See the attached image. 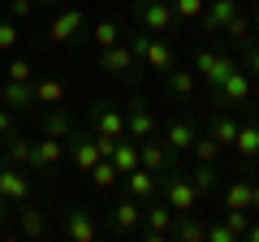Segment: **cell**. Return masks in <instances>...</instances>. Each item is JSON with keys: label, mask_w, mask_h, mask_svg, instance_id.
Here are the masks:
<instances>
[{"label": "cell", "mask_w": 259, "mask_h": 242, "mask_svg": "<svg viewBox=\"0 0 259 242\" xmlns=\"http://www.w3.org/2000/svg\"><path fill=\"white\" fill-rule=\"evenodd\" d=\"M250 95H255V78L238 65V69H233V74L212 91V104H216V108H225V112H238V108H246V104H250Z\"/></svg>", "instance_id": "1"}, {"label": "cell", "mask_w": 259, "mask_h": 242, "mask_svg": "<svg viewBox=\"0 0 259 242\" xmlns=\"http://www.w3.org/2000/svg\"><path fill=\"white\" fill-rule=\"evenodd\" d=\"M156 190H160V199H164L173 212H194V208H199V190H194V182L186 173H173V169H168V177H160Z\"/></svg>", "instance_id": "2"}, {"label": "cell", "mask_w": 259, "mask_h": 242, "mask_svg": "<svg viewBox=\"0 0 259 242\" xmlns=\"http://www.w3.org/2000/svg\"><path fill=\"white\" fill-rule=\"evenodd\" d=\"M233 69H238V61H233V56H221V52H212V48H199V52H194V78H199V83H207L212 91L233 74Z\"/></svg>", "instance_id": "3"}, {"label": "cell", "mask_w": 259, "mask_h": 242, "mask_svg": "<svg viewBox=\"0 0 259 242\" xmlns=\"http://www.w3.org/2000/svg\"><path fill=\"white\" fill-rule=\"evenodd\" d=\"M173 216L177 212L164 204V199H147V204H143V221H139L143 238H147V242H164L168 229H173Z\"/></svg>", "instance_id": "4"}, {"label": "cell", "mask_w": 259, "mask_h": 242, "mask_svg": "<svg viewBox=\"0 0 259 242\" xmlns=\"http://www.w3.org/2000/svg\"><path fill=\"white\" fill-rule=\"evenodd\" d=\"M134 18H139V30H147V35H168L177 26L168 0H143V5H134Z\"/></svg>", "instance_id": "5"}, {"label": "cell", "mask_w": 259, "mask_h": 242, "mask_svg": "<svg viewBox=\"0 0 259 242\" xmlns=\"http://www.w3.org/2000/svg\"><path fill=\"white\" fill-rule=\"evenodd\" d=\"M151 134H156V108H151L143 95H134L130 108H125V139L143 143V139H151Z\"/></svg>", "instance_id": "6"}, {"label": "cell", "mask_w": 259, "mask_h": 242, "mask_svg": "<svg viewBox=\"0 0 259 242\" xmlns=\"http://www.w3.org/2000/svg\"><path fill=\"white\" fill-rule=\"evenodd\" d=\"M100 69H104V74H112V78H134V74H139V56L130 52L125 35H121V44L100 48Z\"/></svg>", "instance_id": "7"}, {"label": "cell", "mask_w": 259, "mask_h": 242, "mask_svg": "<svg viewBox=\"0 0 259 242\" xmlns=\"http://www.w3.org/2000/svg\"><path fill=\"white\" fill-rule=\"evenodd\" d=\"M35 195V182H30V173L22 165H0V199H9V204H22V199Z\"/></svg>", "instance_id": "8"}, {"label": "cell", "mask_w": 259, "mask_h": 242, "mask_svg": "<svg viewBox=\"0 0 259 242\" xmlns=\"http://www.w3.org/2000/svg\"><path fill=\"white\" fill-rule=\"evenodd\" d=\"M91 126H95V134H108V139H125V112H121L117 104H108V100L91 104Z\"/></svg>", "instance_id": "9"}, {"label": "cell", "mask_w": 259, "mask_h": 242, "mask_svg": "<svg viewBox=\"0 0 259 242\" xmlns=\"http://www.w3.org/2000/svg\"><path fill=\"white\" fill-rule=\"evenodd\" d=\"M238 9H242V0H207L203 13H199V26H203V35H221L225 22H229Z\"/></svg>", "instance_id": "10"}, {"label": "cell", "mask_w": 259, "mask_h": 242, "mask_svg": "<svg viewBox=\"0 0 259 242\" xmlns=\"http://www.w3.org/2000/svg\"><path fill=\"white\" fill-rule=\"evenodd\" d=\"M82 22H87L82 9H61L52 22H48V39H52V44H69V39L82 35Z\"/></svg>", "instance_id": "11"}, {"label": "cell", "mask_w": 259, "mask_h": 242, "mask_svg": "<svg viewBox=\"0 0 259 242\" xmlns=\"http://www.w3.org/2000/svg\"><path fill=\"white\" fill-rule=\"evenodd\" d=\"M65 233H69L74 242H95V238H100L95 212H91V208H69V212H65Z\"/></svg>", "instance_id": "12"}, {"label": "cell", "mask_w": 259, "mask_h": 242, "mask_svg": "<svg viewBox=\"0 0 259 242\" xmlns=\"http://www.w3.org/2000/svg\"><path fill=\"white\" fill-rule=\"evenodd\" d=\"M139 165L151 169V173H168V169H173V151L164 147V139H156V134H151V139L139 143Z\"/></svg>", "instance_id": "13"}, {"label": "cell", "mask_w": 259, "mask_h": 242, "mask_svg": "<svg viewBox=\"0 0 259 242\" xmlns=\"http://www.w3.org/2000/svg\"><path fill=\"white\" fill-rule=\"evenodd\" d=\"M121 182H125V195L130 199H139V204H147V199H156V186H160V173H151V169H130L125 177H121Z\"/></svg>", "instance_id": "14"}, {"label": "cell", "mask_w": 259, "mask_h": 242, "mask_svg": "<svg viewBox=\"0 0 259 242\" xmlns=\"http://www.w3.org/2000/svg\"><path fill=\"white\" fill-rule=\"evenodd\" d=\"M139 61L147 69H156V74H168L173 69V61H177V52H173V44L168 39H147L143 44V52H139Z\"/></svg>", "instance_id": "15"}, {"label": "cell", "mask_w": 259, "mask_h": 242, "mask_svg": "<svg viewBox=\"0 0 259 242\" xmlns=\"http://www.w3.org/2000/svg\"><path fill=\"white\" fill-rule=\"evenodd\" d=\"M13 216H18V233H22V238H44V233H48V216H44V208L30 204V199H22Z\"/></svg>", "instance_id": "16"}, {"label": "cell", "mask_w": 259, "mask_h": 242, "mask_svg": "<svg viewBox=\"0 0 259 242\" xmlns=\"http://www.w3.org/2000/svg\"><path fill=\"white\" fill-rule=\"evenodd\" d=\"M139 221H143V204L139 199H117V204H112V233H121V238H125V233H134L139 229Z\"/></svg>", "instance_id": "17"}, {"label": "cell", "mask_w": 259, "mask_h": 242, "mask_svg": "<svg viewBox=\"0 0 259 242\" xmlns=\"http://www.w3.org/2000/svg\"><path fill=\"white\" fill-rule=\"evenodd\" d=\"M39 130H44L48 139H61V143H69L78 126H74V117H69V112H65L61 104H56V108H48L44 117H39Z\"/></svg>", "instance_id": "18"}, {"label": "cell", "mask_w": 259, "mask_h": 242, "mask_svg": "<svg viewBox=\"0 0 259 242\" xmlns=\"http://www.w3.org/2000/svg\"><path fill=\"white\" fill-rule=\"evenodd\" d=\"M65 160V143L61 139H39V143H30V165L26 169H52V165H61Z\"/></svg>", "instance_id": "19"}, {"label": "cell", "mask_w": 259, "mask_h": 242, "mask_svg": "<svg viewBox=\"0 0 259 242\" xmlns=\"http://www.w3.org/2000/svg\"><path fill=\"white\" fill-rule=\"evenodd\" d=\"M0 104H5V108H30V104H35V87L30 83H18V78H9V83H0Z\"/></svg>", "instance_id": "20"}, {"label": "cell", "mask_w": 259, "mask_h": 242, "mask_svg": "<svg viewBox=\"0 0 259 242\" xmlns=\"http://www.w3.org/2000/svg\"><path fill=\"white\" fill-rule=\"evenodd\" d=\"M194 134H199V130H194L190 121H168V126H164V147L173 151V156H182V151L194 147Z\"/></svg>", "instance_id": "21"}, {"label": "cell", "mask_w": 259, "mask_h": 242, "mask_svg": "<svg viewBox=\"0 0 259 242\" xmlns=\"http://www.w3.org/2000/svg\"><path fill=\"white\" fill-rule=\"evenodd\" d=\"M168 238H182V242H203V238H207V225L199 221L194 212H177V216H173V229H168Z\"/></svg>", "instance_id": "22"}, {"label": "cell", "mask_w": 259, "mask_h": 242, "mask_svg": "<svg viewBox=\"0 0 259 242\" xmlns=\"http://www.w3.org/2000/svg\"><path fill=\"white\" fill-rule=\"evenodd\" d=\"M221 35L229 39V44L238 48V52H242V48H250V44H255V30H250V18H246V13H242V9L233 13L229 22H225V30H221Z\"/></svg>", "instance_id": "23"}, {"label": "cell", "mask_w": 259, "mask_h": 242, "mask_svg": "<svg viewBox=\"0 0 259 242\" xmlns=\"http://www.w3.org/2000/svg\"><path fill=\"white\" fill-rule=\"evenodd\" d=\"M69 156H74L78 173H91L95 160H104V156H100V147H95V139H82L78 130H74V139H69Z\"/></svg>", "instance_id": "24"}, {"label": "cell", "mask_w": 259, "mask_h": 242, "mask_svg": "<svg viewBox=\"0 0 259 242\" xmlns=\"http://www.w3.org/2000/svg\"><path fill=\"white\" fill-rule=\"evenodd\" d=\"M164 87L173 100H190L194 91H199V78H194V69H168L164 74Z\"/></svg>", "instance_id": "25"}, {"label": "cell", "mask_w": 259, "mask_h": 242, "mask_svg": "<svg viewBox=\"0 0 259 242\" xmlns=\"http://www.w3.org/2000/svg\"><path fill=\"white\" fill-rule=\"evenodd\" d=\"M233 151L242 156V165L259 160V121H250V126H238V139H233Z\"/></svg>", "instance_id": "26"}, {"label": "cell", "mask_w": 259, "mask_h": 242, "mask_svg": "<svg viewBox=\"0 0 259 242\" xmlns=\"http://www.w3.org/2000/svg\"><path fill=\"white\" fill-rule=\"evenodd\" d=\"M35 104H44V108H56V104H65V83L61 78H35Z\"/></svg>", "instance_id": "27"}, {"label": "cell", "mask_w": 259, "mask_h": 242, "mask_svg": "<svg viewBox=\"0 0 259 242\" xmlns=\"http://www.w3.org/2000/svg\"><path fill=\"white\" fill-rule=\"evenodd\" d=\"M108 160H112V169L125 177L130 169H139V143H134V139H117V147H112Z\"/></svg>", "instance_id": "28"}, {"label": "cell", "mask_w": 259, "mask_h": 242, "mask_svg": "<svg viewBox=\"0 0 259 242\" xmlns=\"http://www.w3.org/2000/svg\"><path fill=\"white\" fill-rule=\"evenodd\" d=\"M238 126H242V121L238 117H233V112H216V117H212V139L216 143H221V147H233V139H238Z\"/></svg>", "instance_id": "29"}, {"label": "cell", "mask_w": 259, "mask_h": 242, "mask_svg": "<svg viewBox=\"0 0 259 242\" xmlns=\"http://www.w3.org/2000/svg\"><path fill=\"white\" fill-rule=\"evenodd\" d=\"M0 147H5V160H9V165H22V169L30 165V139H22L18 130H13L9 139L0 143Z\"/></svg>", "instance_id": "30"}, {"label": "cell", "mask_w": 259, "mask_h": 242, "mask_svg": "<svg viewBox=\"0 0 259 242\" xmlns=\"http://www.w3.org/2000/svg\"><path fill=\"white\" fill-rule=\"evenodd\" d=\"M186 177L194 182L199 199H203V195H216V165H203V160H199V165H194V169H190Z\"/></svg>", "instance_id": "31"}, {"label": "cell", "mask_w": 259, "mask_h": 242, "mask_svg": "<svg viewBox=\"0 0 259 242\" xmlns=\"http://www.w3.org/2000/svg\"><path fill=\"white\" fill-rule=\"evenodd\" d=\"M91 44H95V48H112V44H121V26H117L112 18H100V22L91 26Z\"/></svg>", "instance_id": "32"}, {"label": "cell", "mask_w": 259, "mask_h": 242, "mask_svg": "<svg viewBox=\"0 0 259 242\" xmlns=\"http://www.w3.org/2000/svg\"><path fill=\"white\" fill-rule=\"evenodd\" d=\"M221 199H225V208H246V212H250V182H246V177H238V182H229Z\"/></svg>", "instance_id": "33"}, {"label": "cell", "mask_w": 259, "mask_h": 242, "mask_svg": "<svg viewBox=\"0 0 259 242\" xmlns=\"http://www.w3.org/2000/svg\"><path fill=\"white\" fill-rule=\"evenodd\" d=\"M190 151H194V160H203V165H216L225 147L212 139V134H194V147H190Z\"/></svg>", "instance_id": "34"}, {"label": "cell", "mask_w": 259, "mask_h": 242, "mask_svg": "<svg viewBox=\"0 0 259 242\" xmlns=\"http://www.w3.org/2000/svg\"><path fill=\"white\" fill-rule=\"evenodd\" d=\"M207 0H168V9H173V22H199Z\"/></svg>", "instance_id": "35"}, {"label": "cell", "mask_w": 259, "mask_h": 242, "mask_svg": "<svg viewBox=\"0 0 259 242\" xmlns=\"http://www.w3.org/2000/svg\"><path fill=\"white\" fill-rule=\"evenodd\" d=\"M91 182L100 190H108V186H117V182H121V173L112 169V160H95V165H91Z\"/></svg>", "instance_id": "36"}, {"label": "cell", "mask_w": 259, "mask_h": 242, "mask_svg": "<svg viewBox=\"0 0 259 242\" xmlns=\"http://www.w3.org/2000/svg\"><path fill=\"white\" fill-rule=\"evenodd\" d=\"M13 44H22V26L13 18H5V22H0V52H9Z\"/></svg>", "instance_id": "37"}, {"label": "cell", "mask_w": 259, "mask_h": 242, "mask_svg": "<svg viewBox=\"0 0 259 242\" xmlns=\"http://www.w3.org/2000/svg\"><path fill=\"white\" fill-rule=\"evenodd\" d=\"M5 5H9V18L18 22V26L30 22V13H35V0H5Z\"/></svg>", "instance_id": "38"}, {"label": "cell", "mask_w": 259, "mask_h": 242, "mask_svg": "<svg viewBox=\"0 0 259 242\" xmlns=\"http://www.w3.org/2000/svg\"><path fill=\"white\" fill-rule=\"evenodd\" d=\"M9 78H18V83H35V65H30L26 56H18V61H9Z\"/></svg>", "instance_id": "39"}, {"label": "cell", "mask_w": 259, "mask_h": 242, "mask_svg": "<svg viewBox=\"0 0 259 242\" xmlns=\"http://www.w3.org/2000/svg\"><path fill=\"white\" fill-rule=\"evenodd\" d=\"M242 69H246L250 78H259V39L250 48H242Z\"/></svg>", "instance_id": "40"}, {"label": "cell", "mask_w": 259, "mask_h": 242, "mask_svg": "<svg viewBox=\"0 0 259 242\" xmlns=\"http://www.w3.org/2000/svg\"><path fill=\"white\" fill-rule=\"evenodd\" d=\"M207 238H212V242H238V233H233L225 221H212V225H207Z\"/></svg>", "instance_id": "41"}, {"label": "cell", "mask_w": 259, "mask_h": 242, "mask_svg": "<svg viewBox=\"0 0 259 242\" xmlns=\"http://www.w3.org/2000/svg\"><path fill=\"white\" fill-rule=\"evenodd\" d=\"M13 134V108H5V104H0V143L9 139Z\"/></svg>", "instance_id": "42"}, {"label": "cell", "mask_w": 259, "mask_h": 242, "mask_svg": "<svg viewBox=\"0 0 259 242\" xmlns=\"http://www.w3.org/2000/svg\"><path fill=\"white\" fill-rule=\"evenodd\" d=\"M9 225V199H0V229Z\"/></svg>", "instance_id": "43"}, {"label": "cell", "mask_w": 259, "mask_h": 242, "mask_svg": "<svg viewBox=\"0 0 259 242\" xmlns=\"http://www.w3.org/2000/svg\"><path fill=\"white\" fill-rule=\"evenodd\" d=\"M250 212H259V186L250 182Z\"/></svg>", "instance_id": "44"}, {"label": "cell", "mask_w": 259, "mask_h": 242, "mask_svg": "<svg viewBox=\"0 0 259 242\" xmlns=\"http://www.w3.org/2000/svg\"><path fill=\"white\" fill-rule=\"evenodd\" d=\"M246 242H259V225H255V221L246 225Z\"/></svg>", "instance_id": "45"}, {"label": "cell", "mask_w": 259, "mask_h": 242, "mask_svg": "<svg viewBox=\"0 0 259 242\" xmlns=\"http://www.w3.org/2000/svg\"><path fill=\"white\" fill-rule=\"evenodd\" d=\"M255 26H259V0H255Z\"/></svg>", "instance_id": "46"}, {"label": "cell", "mask_w": 259, "mask_h": 242, "mask_svg": "<svg viewBox=\"0 0 259 242\" xmlns=\"http://www.w3.org/2000/svg\"><path fill=\"white\" fill-rule=\"evenodd\" d=\"M35 5H56V0H35Z\"/></svg>", "instance_id": "47"}, {"label": "cell", "mask_w": 259, "mask_h": 242, "mask_svg": "<svg viewBox=\"0 0 259 242\" xmlns=\"http://www.w3.org/2000/svg\"><path fill=\"white\" fill-rule=\"evenodd\" d=\"M0 5H5V0H0Z\"/></svg>", "instance_id": "48"}, {"label": "cell", "mask_w": 259, "mask_h": 242, "mask_svg": "<svg viewBox=\"0 0 259 242\" xmlns=\"http://www.w3.org/2000/svg\"><path fill=\"white\" fill-rule=\"evenodd\" d=\"M250 5H255V0H250Z\"/></svg>", "instance_id": "49"}]
</instances>
